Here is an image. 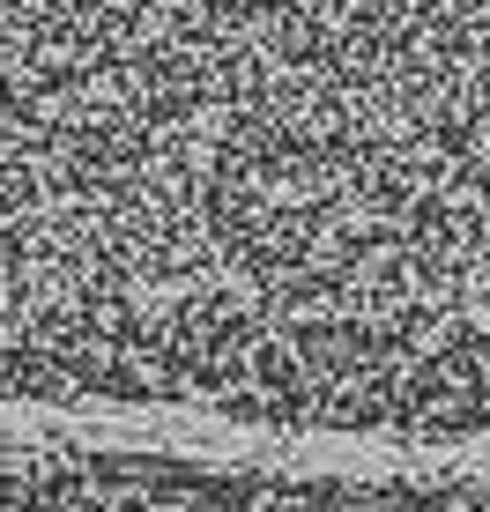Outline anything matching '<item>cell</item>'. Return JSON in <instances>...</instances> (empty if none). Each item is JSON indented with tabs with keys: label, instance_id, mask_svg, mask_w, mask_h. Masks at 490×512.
<instances>
[{
	"label": "cell",
	"instance_id": "cell-1",
	"mask_svg": "<svg viewBox=\"0 0 490 512\" xmlns=\"http://www.w3.org/2000/svg\"><path fill=\"white\" fill-rule=\"evenodd\" d=\"M0 512H490V453H231L0 416Z\"/></svg>",
	"mask_w": 490,
	"mask_h": 512
}]
</instances>
